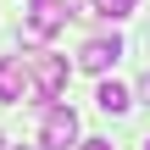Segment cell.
<instances>
[{
  "mask_svg": "<svg viewBox=\"0 0 150 150\" xmlns=\"http://www.w3.org/2000/svg\"><path fill=\"white\" fill-rule=\"evenodd\" d=\"M100 6H106V11H111V17H128V11H134V6H139V0H100Z\"/></svg>",
  "mask_w": 150,
  "mask_h": 150,
  "instance_id": "8",
  "label": "cell"
},
{
  "mask_svg": "<svg viewBox=\"0 0 150 150\" xmlns=\"http://www.w3.org/2000/svg\"><path fill=\"white\" fill-rule=\"evenodd\" d=\"M128 100H134V95H128V89H122L117 78H106V83L95 89V106H100L106 117H122V111H128Z\"/></svg>",
  "mask_w": 150,
  "mask_h": 150,
  "instance_id": "6",
  "label": "cell"
},
{
  "mask_svg": "<svg viewBox=\"0 0 150 150\" xmlns=\"http://www.w3.org/2000/svg\"><path fill=\"white\" fill-rule=\"evenodd\" d=\"M78 17H89V22H100V17H111L100 0H78Z\"/></svg>",
  "mask_w": 150,
  "mask_h": 150,
  "instance_id": "7",
  "label": "cell"
},
{
  "mask_svg": "<svg viewBox=\"0 0 150 150\" xmlns=\"http://www.w3.org/2000/svg\"><path fill=\"white\" fill-rule=\"evenodd\" d=\"M117 56H122V39H117V33H111V39L100 33V39H89V45L78 50V67H83V72H106V67H117Z\"/></svg>",
  "mask_w": 150,
  "mask_h": 150,
  "instance_id": "5",
  "label": "cell"
},
{
  "mask_svg": "<svg viewBox=\"0 0 150 150\" xmlns=\"http://www.w3.org/2000/svg\"><path fill=\"white\" fill-rule=\"evenodd\" d=\"M0 150H6V134H0Z\"/></svg>",
  "mask_w": 150,
  "mask_h": 150,
  "instance_id": "11",
  "label": "cell"
},
{
  "mask_svg": "<svg viewBox=\"0 0 150 150\" xmlns=\"http://www.w3.org/2000/svg\"><path fill=\"white\" fill-rule=\"evenodd\" d=\"M139 95H145V100H150V72H145V78H139Z\"/></svg>",
  "mask_w": 150,
  "mask_h": 150,
  "instance_id": "10",
  "label": "cell"
},
{
  "mask_svg": "<svg viewBox=\"0 0 150 150\" xmlns=\"http://www.w3.org/2000/svg\"><path fill=\"white\" fill-rule=\"evenodd\" d=\"M61 28H67V0H28V17H22L28 39H56Z\"/></svg>",
  "mask_w": 150,
  "mask_h": 150,
  "instance_id": "3",
  "label": "cell"
},
{
  "mask_svg": "<svg viewBox=\"0 0 150 150\" xmlns=\"http://www.w3.org/2000/svg\"><path fill=\"white\" fill-rule=\"evenodd\" d=\"M28 89H33L28 61H22V56H0V106H17Z\"/></svg>",
  "mask_w": 150,
  "mask_h": 150,
  "instance_id": "4",
  "label": "cell"
},
{
  "mask_svg": "<svg viewBox=\"0 0 150 150\" xmlns=\"http://www.w3.org/2000/svg\"><path fill=\"white\" fill-rule=\"evenodd\" d=\"M145 150H150V139H145Z\"/></svg>",
  "mask_w": 150,
  "mask_h": 150,
  "instance_id": "12",
  "label": "cell"
},
{
  "mask_svg": "<svg viewBox=\"0 0 150 150\" xmlns=\"http://www.w3.org/2000/svg\"><path fill=\"white\" fill-rule=\"evenodd\" d=\"M78 145V111L72 106H45V122H39V150H72Z\"/></svg>",
  "mask_w": 150,
  "mask_h": 150,
  "instance_id": "2",
  "label": "cell"
},
{
  "mask_svg": "<svg viewBox=\"0 0 150 150\" xmlns=\"http://www.w3.org/2000/svg\"><path fill=\"white\" fill-rule=\"evenodd\" d=\"M22 61H28V78H33V89H28L22 100H28V106H50V100H61V89H67V61L50 56V50H28Z\"/></svg>",
  "mask_w": 150,
  "mask_h": 150,
  "instance_id": "1",
  "label": "cell"
},
{
  "mask_svg": "<svg viewBox=\"0 0 150 150\" xmlns=\"http://www.w3.org/2000/svg\"><path fill=\"white\" fill-rule=\"evenodd\" d=\"M72 150H117V145H111V139H78Z\"/></svg>",
  "mask_w": 150,
  "mask_h": 150,
  "instance_id": "9",
  "label": "cell"
}]
</instances>
